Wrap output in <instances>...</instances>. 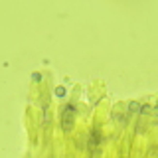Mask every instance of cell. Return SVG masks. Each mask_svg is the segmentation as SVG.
I'll use <instances>...</instances> for the list:
<instances>
[{
	"label": "cell",
	"instance_id": "1",
	"mask_svg": "<svg viewBox=\"0 0 158 158\" xmlns=\"http://www.w3.org/2000/svg\"><path fill=\"white\" fill-rule=\"evenodd\" d=\"M73 123H75V105H67L61 113V126L65 131H71Z\"/></svg>",
	"mask_w": 158,
	"mask_h": 158
},
{
	"label": "cell",
	"instance_id": "2",
	"mask_svg": "<svg viewBox=\"0 0 158 158\" xmlns=\"http://www.w3.org/2000/svg\"><path fill=\"white\" fill-rule=\"evenodd\" d=\"M57 95H59V97H63V95H65V89H61V87H57Z\"/></svg>",
	"mask_w": 158,
	"mask_h": 158
}]
</instances>
